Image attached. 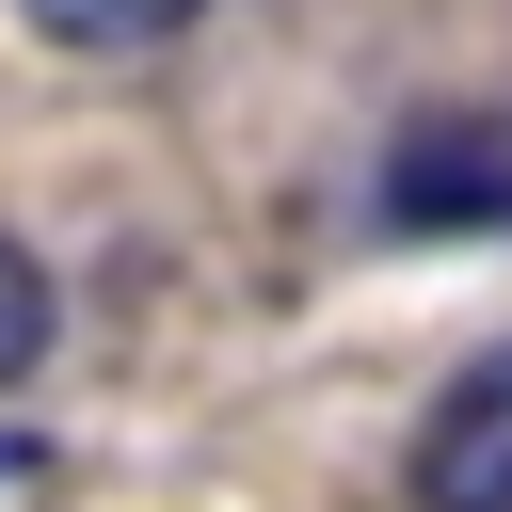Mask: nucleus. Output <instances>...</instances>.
Here are the masks:
<instances>
[{
  "instance_id": "f257e3e1",
  "label": "nucleus",
  "mask_w": 512,
  "mask_h": 512,
  "mask_svg": "<svg viewBox=\"0 0 512 512\" xmlns=\"http://www.w3.org/2000/svg\"><path fill=\"white\" fill-rule=\"evenodd\" d=\"M368 224L384 240H512V112L496 96L400 112L384 160H368Z\"/></svg>"
},
{
  "instance_id": "f03ea898",
  "label": "nucleus",
  "mask_w": 512,
  "mask_h": 512,
  "mask_svg": "<svg viewBox=\"0 0 512 512\" xmlns=\"http://www.w3.org/2000/svg\"><path fill=\"white\" fill-rule=\"evenodd\" d=\"M400 480H416V512H512V336H496L480 368H448V384H432V416H416Z\"/></svg>"
},
{
  "instance_id": "7ed1b4c3",
  "label": "nucleus",
  "mask_w": 512,
  "mask_h": 512,
  "mask_svg": "<svg viewBox=\"0 0 512 512\" xmlns=\"http://www.w3.org/2000/svg\"><path fill=\"white\" fill-rule=\"evenodd\" d=\"M48 48H80V64H128V48H176L208 0H16Z\"/></svg>"
},
{
  "instance_id": "20e7f679",
  "label": "nucleus",
  "mask_w": 512,
  "mask_h": 512,
  "mask_svg": "<svg viewBox=\"0 0 512 512\" xmlns=\"http://www.w3.org/2000/svg\"><path fill=\"white\" fill-rule=\"evenodd\" d=\"M48 336H64V288H48V256H32L16 224H0V400H16L32 368H48Z\"/></svg>"
},
{
  "instance_id": "39448f33",
  "label": "nucleus",
  "mask_w": 512,
  "mask_h": 512,
  "mask_svg": "<svg viewBox=\"0 0 512 512\" xmlns=\"http://www.w3.org/2000/svg\"><path fill=\"white\" fill-rule=\"evenodd\" d=\"M32 464H48V448H16V432H0V480H32Z\"/></svg>"
}]
</instances>
